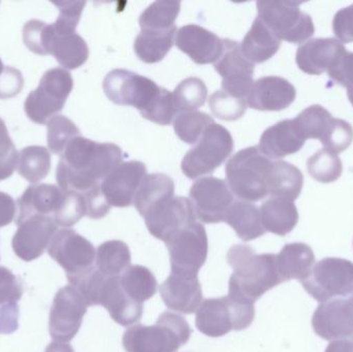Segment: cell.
Masks as SVG:
<instances>
[{
  "label": "cell",
  "instance_id": "obj_33",
  "mask_svg": "<svg viewBox=\"0 0 353 352\" xmlns=\"http://www.w3.org/2000/svg\"><path fill=\"white\" fill-rule=\"evenodd\" d=\"M304 185L302 172L292 163L275 161L270 174L268 191L272 198L294 202L300 196Z\"/></svg>",
  "mask_w": 353,
  "mask_h": 352
},
{
  "label": "cell",
  "instance_id": "obj_18",
  "mask_svg": "<svg viewBox=\"0 0 353 352\" xmlns=\"http://www.w3.org/2000/svg\"><path fill=\"white\" fill-rule=\"evenodd\" d=\"M314 332L327 341L353 340V300L334 299L319 304L312 318Z\"/></svg>",
  "mask_w": 353,
  "mask_h": 352
},
{
  "label": "cell",
  "instance_id": "obj_44",
  "mask_svg": "<svg viewBox=\"0 0 353 352\" xmlns=\"http://www.w3.org/2000/svg\"><path fill=\"white\" fill-rule=\"evenodd\" d=\"M209 105L216 117L224 121H234L244 116L247 101L245 99H238L223 90H219L210 96Z\"/></svg>",
  "mask_w": 353,
  "mask_h": 352
},
{
  "label": "cell",
  "instance_id": "obj_46",
  "mask_svg": "<svg viewBox=\"0 0 353 352\" xmlns=\"http://www.w3.org/2000/svg\"><path fill=\"white\" fill-rule=\"evenodd\" d=\"M64 194L63 203L52 218L58 227H70L87 214L86 202L84 196L79 192L68 191Z\"/></svg>",
  "mask_w": 353,
  "mask_h": 352
},
{
  "label": "cell",
  "instance_id": "obj_30",
  "mask_svg": "<svg viewBox=\"0 0 353 352\" xmlns=\"http://www.w3.org/2000/svg\"><path fill=\"white\" fill-rule=\"evenodd\" d=\"M48 55H53L58 63L66 70H77L88 59L89 49L86 41L80 35L77 33L55 34L51 25Z\"/></svg>",
  "mask_w": 353,
  "mask_h": 352
},
{
  "label": "cell",
  "instance_id": "obj_22",
  "mask_svg": "<svg viewBox=\"0 0 353 352\" xmlns=\"http://www.w3.org/2000/svg\"><path fill=\"white\" fill-rule=\"evenodd\" d=\"M294 85L281 76H263L253 82L247 95V105L259 111H282L296 99Z\"/></svg>",
  "mask_w": 353,
  "mask_h": 352
},
{
  "label": "cell",
  "instance_id": "obj_32",
  "mask_svg": "<svg viewBox=\"0 0 353 352\" xmlns=\"http://www.w3.org/2000/svg\"><path fill=\"white\" fill-rule=\"evenodd\" d=\"M224 221L245 242L257 239L265 233L261 211L255 205L245 200L234 202L228 210Z\"/></svg>",
  "mask_w": 353,
  "mask_h": 352
},
{
  "label": "cell",
  "instance_id": "obj_38",
  "mask_svg": "<svg viewBox=\"0 0 353 352\" xmlns=\"http://www.w3.org/2000/svg\"><path fill=\"white\" fill-rule=\"evenodd\" d=\"M179 1H155L141 14L140 27L142 30L167 31L176 28V20L180 12Z\"/></svg>",
  "mask_w": 353,
  "mask_h": 352
},
{
  "label": "cell",
  "instance_id": "obj_9",
  "mask_svg": "<svg viewBox=\"0 0 353 352\" xmlns=\"http://www.w3.org/2000/svg\"><path fill=\"white\" fill-rule=\"evenodd\" d=\"M103 87L110 101L116 105H132L143 117L150 112L163 90L154 81L126 70L110 72Z\"/></svg>",
  "mask_w": 353,
  "mask_h": 352
},
{
  "label": "cell",
  "instance_id": "obj_60",
  "mask_svg": "<svg viewBox=\"0 0 353 352\" xmlns=\"http://www.w3.org/2000/svg\"><path fill=\"white\" fill-rule=\"evenodd\" d=\"M4 70L3 63H2L1 59H0V74H1L2 70Z\"/></svg>",
  "mask_w": 353,
  "mask_h": 352
},
{
  "label": "cell",
  "instance_id": "obj_27",
  "mask_svg": "<svg viewBox=\"0 0 353 352\" xmlns=\"http://www.w3.org/2000/svg\"><path fill=\"white\" fill-rule=\"evenodd\" d=\"M276 262L283 282L292 279L303 282L309 278L314 268V252L307 244H286L276 256Z\"/></svg>",
  "mask_w": 353,
  "mask_h": 352
},
{
  "label": "cell",
  "instance_id": "obj_49",
  "mask_svg": "<svg viewBox=\"0 0 353 352\" xmlns=\"http://www.w3.org/2000/svg\"><path fill=\"white\" fill-rule=\"evenodd\" d=\"M18 163V153L8 134L3 120L0 118V181L8 179L14 173Z\"/></svg>",
  "mask_w": 353,
  "mask_h": 352
},
{
  "label": "cell",
  "instance_id": "obj_11",
  "mask_svg": "<svg viewBox=\"0 0 353 352\" xmlns=\"http://www.w3.org/2000/svg\"><path fill=\"white\" fill-rule=\"evenodd\" d=\"M171 260V272L197 275L207 260V231L201 223L186 225L174 234L167 242Z\"/></svg>",
  "mask_w": 353,
  "mask_h": 352
},
{
  "label": "cell",
  "instance_id": "obj_40",
  "mask_svg": "<svg viewBox=\"0 0 353 352\" xmlns=\"http://www.w3.org/2000/svg\"><path fill=\"white\" fill-rule=\"evenodd\" d=\"M307 169L313 179L327 184L333 183L341 177L343 165L337 154L327 149H321L307 161Z\"/></svg>",
  "mask_w": 353,
  "mask_h": 352
},
{
  "label": "cell",
  "instance_id": "obj_8",
  "mask_svg": "<svg viewBox=\"0 0 353 352\" xmlns=\"http://www.w3.org/2000/svg\"><path fill=\"white\" fill-rule=\"evenodd\" d=\"M234 146L230 132L219 124H212L183 158V173L192 180L213 173L232 154Z\"/></svg>",
  "mask_w": 353,
  "mask_h": 352
},
{
  "label": "cell",
  "instance_id": "obj_55",
  "mask_svg": "<svg viewBox=\"0 0 353 352\" xmlns=\"http://www.w3.org/2000/svg\"><path fill=\"white\" fill-rule=\"evenodd\" d=\"M19 306L16 302L6 304L0 308V334L10 335L19 327Z\"/></svg>",
  "mask_w": 353,
  "mask_h": 352
},
{
  "label": "cell",
  "instance_id": "obj_6",
  "mask_svg": "<svg viewBox=\"0 0 353 352\" xmlns=\"http://www.w3.org/2000/svg\"><path fill=\"white\" fill-rule=\"evenodd\" d=\"M300 6L294 1L261 0L256 3L257 17L280 41L302 43L313 37L315 27L310 14L302 12Z\"/></svg>",
  "mask_w": 353,
  "mask_h": 352
},
{
  "label": "cell",
  "instance_id": "obj_56",
  "mask_svg": "<svg viewBox=\"0 0 353 352\" xmlns=\"http://www.w3.org/2000/svg\"><path fill=\"white\" fill-rule=\"evenodd\" d=\"M16 216V203L12 196L0 191V229L10 225Z\"/></svg>",
  "mask_w": 353,
  "mask_h": 352
},
{
  "label": "cell",
  "instance_id": "obj_54",
  "mask_svg": "<svg viewBox=\"0 0 353 352\" xmlns=\"http://www.w3.org/2000/svg\"><path fill=\"white\" fill-rule=\"evenodd\" d=\"M87 207V216L92 219H101L111 210V207L101 194V184L83 194Z\"/></svg>",
  "mask_w": 353,
  "mask_h": 352
},
{
  "label": "cell",
  "instance_id": "obj_48",
  "mask_svg": "<svg viewBox=\"0 0 353 352\" xmlns=\"http://www.w3.org/2000/svg\"><path fill=\"white\" fill-rule=\"evenodd\" d=\"M51 26L39 20H30L23 27V41L26 47L37 55H48Z\"/></svg>",
  "mask_w": 353,
  "mask_h": 352
},
{
  "label": "cell",
  "instance_id": "obj_35",
  "mask_svg": "<svg viewBox=\"0 0 353 352\" xmlns=\"http://www.w3.org/2000/svg\"><path fill=\"white\" fill-rule=\"evenodd\" d=\"M119 281L126 295L141 304L152 299L159 287L154 274L148 268L140 265L128 267L120 275Z\"/></svg>",
  "mask_w": 353,
  "mask_h": 352
},
{
  "label": "cell",
  "instance_id": "obj_14",
  "mask_svg": "<svg viewBox=\"0 0 353 352\" xmlns=\"http://www.w3.org/2000/svg\"><path fill=\"white\" fill-rule=\"evenodd\" d=\"M190 202L195 217L203 223H219L234 204V194L224 180L203 177L190 188Z\"/></svg>",
  "mask_w": 353,
  "mask_h": 352
},
{
  "label": "cell",
  "instance_id": "obj_19",
  "mask_svg": "<svg viewBox=\"0 0 353 352\" xmlns=\"http://www.w3.org/2000/svg\"><path fill=\"white\" fill-rule=\"evenodd\" d=\"M195 218L190 200L182 196H174L144 217L151 235L163 242H167L183 227L194 222Z\"/></svg>",
  "mask_w": 353,
  "mask_h": 352
},
{
  "label": "cell",
  "instance_id": "obj_21",
  "mask_svg": "<svg viewBox=\"0 0 353 352\" xmlns=\"http://www.w3.org/2000/svg\"><path fill=\"white\" fill-rule=\"evenodd\" d=\"M159 291L169 309L186 315L195 313L203 302V291L197 275L171 272Z\"/></svg>",
  "mask_w": 353,
  "mask_h": 352
},
{
  "label": "cell",
  "instance_id": "obj_57",
  "mask_svg": "<svg viewBox=\"0 0 353 352\" xmlns=\"http://www.w3.org/2000/svg\"><path fill=\"white\" fill-rule=\"evenodd\" d=\"M325 352H353V340L343 339L332 341Z\"/></svg>",
  "mask_w": 353,
  "mask_h": 352
},
{
  "label": "cell",
  "instance_id": "obj_26",
  "mask_svg": "<svg viewBox=\"0 0 353 352\" xmlns=\"http://www.w3.org/2000/svg\"><path fill=\"white\" fill-rule=\"evenodd\" d=\"M64 196L65 194L55 185L33 184L29 186L18 200L17 225L34 215L53 217L61 207Z\"/></svg>",
  "mask_w": 353,
  "mask_h": 352
},
{
  "label": "cell",
  "instance_id": "obj_16",
  "mask_svg": "<svg viewBox=\"0 0 353 352\" xmlns=\"http://www.w3.org/2000/svg\"><path fill=\"white\" fill-rule=\"evenodd\" d=\"M146 176V167L141 161L120 163L101 181V194L110 207H130Z\"/></svg>",
  "mask_w": 353,
  "mask_h": 352
},
{
  "label": "cell",
  "instance_id": "obj_37",
  "mask_svg": "<svg viewBox=\"0 0 353 352\" xmlns=\"http://www.w3.org/2000/svg\"><path fill=\"white\" fill-rule=\"evenodd\" d=\"M17 169L21 177L30 183L37 184L50 173L51 155L45 147H26L19 152Z\"/></svg>",
  "mask_w": 353,
  "mask_h": 352
},
{
  "label": "cell",
  "instance_id": "obj_7",
  "mask_svg": "<svg viewBox=\"0 0 353 352\" xmlns=\"http://www.w3.org/2000/svg\"><path fill=\"white\" fill-rule=\"evenodd\" d=\"M72 88L74 80L68 70L59 68L48 70L41 79L39 87L27 96L25 113L34 123H48L62 111Z\"/></svg>",
  "mask_w": 353,
  "mask_h": 352
},
{
  "label": "cell",
  "instance_id": "obj_20",
  "mask_svg": "<svg viewBox=\"0 0 353 352\" xmlns=\"http://www.w3.org/2000/svg\"><path fill=\"white\" fill-rule=\"evenodd\" d=\"M176 47L194 63H216L223 52V39L196 24H188L176 30Z\"/></svg>",
  "mask_w": 353,
  "mask_h": 352
},
{
  "label": "cell",
  "instance_id": "obj_24",
  "mask_svg": "<svg viewBox=\"0 0 353 352\" xmlns=\"http://www.w3.org/2000/svg\"><path fill=\"white\" fill-rule=\"evenodd\" d=\"M99 305L108 310L112 320L122 327L140 322L144 312L143 304L130 299L120 285L119 277H107L103 282Z\"/></svg>",
  "mask_w": 353,
  "mask_h": 352
},
{
  "label": "cell",
  "instance_id": "obj_29",
  "mask_svg": "<svg viewBox=\"0 0 353 352\" xmlns=\"http://www.w3.org/2000/svg\"><path fill=\"white\" fill-rule=\"evenodd\" d=\"M175 184L165 174L147 175L141 183L134 198V205L144 218L151 210L174 198Z\"/></svg>",
  "mask_w": 353,
  "mask_h": 352
},
{
  "label": "cell",
  "instance_id": "obj_58",
  "mask_svg": "<svg viewBox=\"0 0 353 352\" xmlns=\"http://www.w3.org/2000/svg\"><path fill=\"white\" fill-rule=\"evenodd\" d=\"M45 352H74L72 345L63 342H52L48 345Z\"/></svg>",
  "mask_w": 353,
  "mask_h": 352
},
{
  "label": "cell",
  "instance_id": "obj_1",
  "mask_svg": "<svg viewBox=\"0 0 353 352\" xmlns=\"http://www.w3.org/2000/svg\"><path fill=\"white\" fill-rule=\"evenodd\" d=\"M122 158L123 153L117 145L77 136L68 145L58 163V185L64 192L85 194L99 185L122 163Z\"/></svg>",
  "mask_w": 353,
  "mask_h": 352
},
{
  "label": "cell",
  "instance_id": "obj_61",
  "mask_svg": "<svg viewBox=\"0 0 353 352\" xmlns=\"http://www.w3.org/2000/svg\"><path fill=\"white\" fill-rule=\"evenodd\" d=\"M352 299L353 300V296H352Z\"/></svg>",
  "mask_w": 353,
  "mask_h": 352
},
{
  "label": "cell",
  "instance_id": "obj_12",
  "mask_svg": "<svg viewBox=\"0 0 353 352\" xmlns=\"http://www.w3.org/2000/svg\"><path fill=\"white\" fill-rule=\"evenodd\" d=\"M48 253L65 271L68 279L94 268L97 258L92 243L70 229L57 231L50 242Z\"/></svg>",
  "mask_w": 353,
  "mask_h": 352
},
{
  "label": "cell",
  "instance_id": "obj_15",
  "mask_svg": "<svg viewBox=\"0 0 353 352\" xmlns=\"http://www.w3.org/2000/svg\"><path fill=\"white\" fill-rule=\"evenodd\" d=\"M215 70L222 76L224 92L238 99L247 97L253 85L254 64L245 57L238 41L223 39V52Z\"/></svg>",
  "mask_w": 353,
  "mask_h": 352
},
{
  "label": "cell",
  "instance_id": "obj_3",
  "mask_svg": "<svg viewBox=\"0 0 353 352\" xmlns=\"http://www.w3.org/2000/svg\"><path fill=\"white\" fill-rule=\"evenodd\" d=\"M191 329L180 314L163 312L154 326L136 324L123 335L126 352H176L190 339Z\"/></svg>",
  "mask_w": 353,
  "mask_h": 352
},
{
  "label": "cell",
  "instance_id": "obj_50",
  "mask_svg": "<svg viewBox=\"0 0 353 352\" xmlns=\"http://www.w3.org/2000/svg\"><path fill=\"white\" fill-rule=\"evenodd\" d=\"M23 287L12 271L0 267V305L19 301L22 298Z\"/></svg>",
  "mask_w": 353,
  "mask_h": 352
},
{
  "label": "cell",
  "instance_id": "obj_36",
  "mask_svg": "<svg viewBox=\"0 0 353 352\" xmlns=\"http://www.w3.org/2000/svg\"><path fill=\"white\" fill-rule=\"evenodd\" d=\"M132 262L130 247L119 240H111L99 245L97 251V268L107 277H119Z\"/></svg>",
  "mask_w": 353,
  "mask_h": 352
},
{
  "label": "cell",
  "instance_id": "obj_25",
  "mask_svg": "<svg viewBox=\"0 0 353 352\" xmlns=\"http://www.w3.org/2000/svg\"><path fill=\"white\" fill-rule=\"evenodd\" d=\"M306 141L294 119H288L265 130L259 148L270 159L282 158L299 152Z\"/></svg>",
  "mask_w": 353,
  "mask_h": 352
},
{
  "label": "cell",
  "instance_id": "obj_28",
  "mask_svg": "<svg viewBox=\"0 0 353 352\" xmlns=\"http://www.w3.org/2000/svg\"><path fill=\"white\" fill-rule=\"evenodd\" d=\"M280 47L281 41L259 17L255 19L241 45L245 57L253 64L263 63L271 59Z\"/></svg>",
  "mask_w": 353,
  "mask_h": 352
},
{
  "label": "cell",
  "instance_id": "obj_59",
  "mask_svg": "<svg viewBox=\"0 0 353 352\" xmlns=\"http://www.w3.org/2000/svg\"><path fill=\"white\" fill-rule=\"evenodd\" d=\"M348 99H350V103L353 105V87L352 88L347 89Z\"/></svg>",
  "mask_w": 353,
  "mask_h": 352
},
{
  "label": "cell",
  "instance_id": "obj_10",
  "mask_svg": "<svg viewBox=\"0 0 353 352\" xmlns=\"http://www.w3.org/2000/svg\"><path fill=\"white\" fill-rule=\"evenodd\" d=\"M302 284L321 304L334 298L344 299L353 295V262L344 258H323Z\"/></svg>",
  "mask_w": 353,
  "mask_h": 352
},
{
  "label": "cell",
  "instance_id": "obj_34",
  "mask_svg": "<svg viewBox=\"0 0 353 352\" xmlns=\"http://www.w3.org/2000/svg\"><path fill=\"white\" fill-rule=\"evenodd\" d=\"M176 28L167 31L142 30L134 41V52L145 63H157L175 43Z\"/></svg>",
  "mask_w": 353,
  "mask_h": 352
},
{
  "label": "cell",
  "instance_id": "obj_47",
  "mask_svg": "<svg viewBox=\"0 0 353 352\" xmlns=\"http://www.w3.org/2000/svg\"><path fill=\"white\" fill-rule=\"evenodd\" d=\"M59 10L57 20L52 25L54 33L57 35H68L76 33V28L80 22L85 1L53 2Z\"/></svg>",
  "mask_w": 353,
  "mask_h": 352
},
{
  "label": "cell",
  "instance_id": "obj_41",
  "mask_svg": "<svg viewBox=\"0 0 353 352\" xmlns=\"http://www.w3.org/2000/svg\"><path fill=\"white\" fill-rule=\"evenodd\" d=\"M208 89L199 78H187L176 87L173 92L174 101L178 114L196 111L205 105Z\"/></svg>",
  "mask_w": 353,
  "mask_h": 352
},
{
  "label": "cell",
  "instance_id": "obj_51",
  "mask_svg": "<svg viewBox=\"0 0 353 352\" xmlns=\"http://www.w3.org/2000/svg\"><path fill=\"white\" fill-rule=\"evenodd\" d=\"M24 86V79L20 70L6 66L0 74V99L17 96Z\"/></svg>",
  "mask_w": 353,
  "mask_h": 352
},
{
  "label": "cell",
  "instance_id": "obj_4",
  "mask_svg": "<svg viewBox=\"0 0 353 352\" xmlns=\"http://www.w3.org/2000/svg\"><path fill=\"white\" fill-rule=\"evenodd\" d=\"M273 161L259 147H249L226 163L228 185L232 194L245 202H259L269 194L268 183Z\"/></svg>",
  "mask_w": 353,
  "mask_h": 352
},
{
  "label": "cell",
  "instance_id": "obj_5",
  "mask_svg": "<svg viewBox=\"0 0 353 352\" xmlns=\"http://www.w3.org/2000/svg\"><path fill=\"white\" fill-rule=\"evenodd\" d=\"M254 318V304L225 296L203 301L195 315V326L201 334L218 338L232 330H245L251 326Z\"/></svg>",
  "mask_w": 353,
  "mask_h": 352
},
{
  "label": "cell",
  "instance_id": "obj_31",
  "mask_svg": "<svg viewBox=\"0 0 353 352\" xmlns=\"http://www.w3.org/2000/svg\"><path fill=\"white\" fill-rule=\"evenodd\" d=\"M261 221L265 231L275 235H288L299 222V212L294 202L271 198L261 207Z\"/></svg>",
  "mask_w": 353,
  "mask_h": 352
},
{
  "label": "cell",
  "instance_id": "obj_42",
  "mask_svg": "<svg viewBox=\"0 0 353 352\" xmlns=\"http://www.w3.org/2000/svg\"><path fill=\"white\" fill-rule=\"evenodd\" d=\"M47 132L48 147L53 154H62L68 145L80 136L74 122L62 115L54 116L48 121Z\"/></svg>",
  "mask_w": 353,
  "mask_h": 352
},
{
  "label": "cell",
  "instance_id": "obj_53",
  "mask_svg": "<svg viewBox=\"0 0 353 352\" xmlns=\"http://www.w3.org/2000/svg\"><path fill=\"white\" fill-rule=\"evenodd\" d=\"M330 78L345 88L353 87V53L346 51L335 66L330 70Z\"/></svg>",
  "mask_w": 353,
  "mask_h": 352
},
{
  "label": "cell",
  "instance_id": "obj_39",
  "mask_svg": "<svg viewBox=\"0 0 353 352\" xmlns=\"http://www.w3.org/2000/svg\"><path fill=\"white\" fill-rule=\"evenodd\" d=\"M215 123L213 118L203 112H183L174 119V130L178 138L186 144H196L208 127Z\"/></svg>",
  "mask_w": 353,
  "mask_h": 352
},
{
  "label": "cell",
  "instance_id": "obj_52",
  "mask_svg": "<svg viewBox=\"0 0 353 352\" xmlns=\"http://www.w3.org/2000/svg\"><path fill=\"white\" fill-rule=\"evenodd\" d=\"M333 30L338 41L353 43V4L337 12L334 17Z\"/></svg>",
  "mask_w": 353,
  "mask_h": 352
},
{
  "label": "cell",
  "instance_id": "obj_23",
  "mask_svg": "<svg viewBox=\"0 0 353 352\" xmlns=\"http://www.w3.org/2000/svg\"><path fill=\"white\" fill-rule=\"evenodd\" d=\"M346 51L337 39H313L299 48L296 61L302 72L319 76L329 72Z\"/></svg>",
  "mask_w": 353,
  "mask_h": 352
},
{
  "label": "cell",
  "instance_id": "obj_43",
  "mask_svg": "<svg viewBox=\"0 0 353 352\" xmlns=\"http://www.w3.org/2000/svg\"><path fill=\"white\" fill-rule=\"evenodd\" d=\"M333 116L325 107L319 105H311L299 114L294 121L298 124L301 132L306 140H321L325 134Z\"/></svg>",
  "mask_w": 353,
  "mask_h": 352
},
{
  "label": "cell",
  "instance_id": "obj_2",
  "mask_svg": "<svg viewBox=\"0 0 353 352\" xmlns=\"http://www.w3.org/2000/svg\"><path fill=\"white\" fill-rule=\"evenodd\" d=\"M234 269L228 282V297L254 304L267 291L283 282L278 272L276 254H256L248 245H234L226 254Z\"/></svg>",
  "mask_w": 353,
  "mask_h": 352
},
{
  "label": "cell",
  "instance_id": "obj_17",
  "mask_svg": "<svg viewBox=\"0 0 353 352\" xmlns=\"http://www.w3.org/2000/svg\"><path fill=\"white\" fill-rule=\"evenodd\" d=\"M55 221L50 216L34 215L19 223L12 237L14 254L24 262H32L43 256L52 238L57 233Z\"/></svg>",
  "mask_w": 353,
  "mask_h": 352
},
{
  "label": "cell",
  "instance_id": "obj_13",
  "mask_svg": "<svg viewBox=\"0 0 353 352\" xmlns=\"http://www.w3.org/2000/svg\"><path fill=\"white\" fill-rule=\"evenodd\" d=\"M86 301L80 291L66 285L56 293L49 316V332L56 342H70L76 337L87 313Z\"/></svg>",
  "mask_w": 353,
  "mask_h": 352
},
{
  "label": "cell",
  "instance_id": "obj_45",
  "mask_svg": "<svg viewBox=\"0 0 353 352\" xmlns=\"http://www.w3.org/2000/svg\"><path fill=\"white\" fill-rule=\"evenodd\" d=\"M321 144L325 149L339 154L350 148L353 141V128L347 121L337 118H332L325 130V134L321 136Z\"/></svg>",
  "mask_w": 353,
  "mask_h": 352
}]
</instances>
